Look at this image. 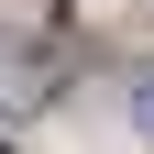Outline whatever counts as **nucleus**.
Masks as SVG:
<instances>
[{"label":"nucleus","mask_w":154,"mask_h":154,"mask_svg":"<svg viewBox=\"0 0 154 154\" xmlns=\"http://www.w3.org/2000/svg\"><path fill=\"white\" fill-rule=\"evenodd\" d=\"M132 121H143V132H154V77H143V88H132Z\"/></svg>","instance_id":"1"}]
</instances>
